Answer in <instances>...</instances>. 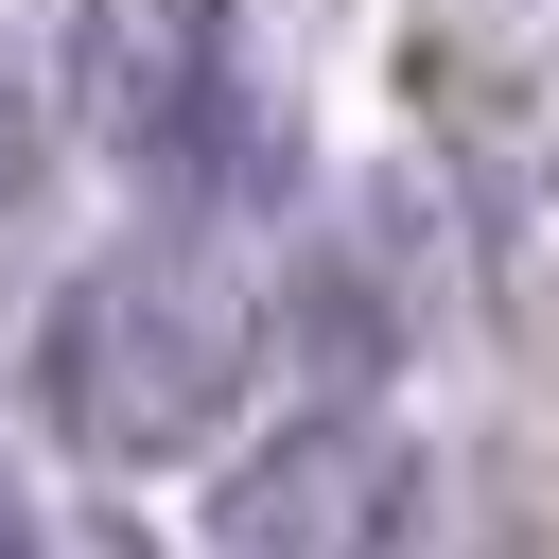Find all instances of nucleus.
Returning <instances> with one entry per match:
<instances>
[{
  "label": "nucleus",
  "mask_w": 559,
  "mask_h": 559,
  "mask_svg": "<svg viewBox=\"0 0 559 559\" xmlns=\"http://www.w3.org/2000/svg\"><path fill=\"white\" fill-rule=\"evenodd\" d=\"M245 384H262V314H245L210 262H175V245H105V262L52 280V314H35V402H52V437L105 454V472L210 454V437L245 419Z\"/></svg>",
  "instance_id": "obj_1"
},
{
  "label": "nucleus",
  "mask_w": 559,
  "mask_h": 559,
  "mask_svg": "<svg viewBox=\"0 0 559 559\" xmlns=\"http://www.w3.org/2000/svg\"><path fill=\"white\" fill-rule=\"evenodd\" d=\"M70 122L122 175H227L245 157L227 0H70Z\"/></svg>",
  "instance_id": "obj_2"
},
{
  "label": "nucleus",
  "mask_w": 559,
  "mask_h": 559,
  "mask_svg": "<svg viewBox=\"0 0 559 559\" xmlns=\"http://www.w3.org/2000/svg\"><path fill=\"white\" fill-rule=\"evenodd\" d=\"M402 507H419V454H402L367 402H314V419H280L262 454H227L210 542H227V559H367Z\"/></svg>",
  "instance_id": "obj_3"
},
{
  "label": "nucleus",
  "mask_w": 559,
  "mask_h": 559,
  "mask_svg": "<svg viewBox=\"0 0 559 559\" xmlns=\"http://www.w3.org/2000/svg\"><path fill=\"white\" fill-rule=\"evenodd\" d=\"M419 297H437V210H419V192H349V210L297 245V280H280V332H297L332 384H367V367H402Z\"/></svg>",
  "instance_id": "obj_4"
},
{
  "label": "nucleus",
  "mask_w": 559,
  "mask_h": 559,
  "mask_svg": "<svg viewBox=\"0 0 559 559\" xmlns=\"http://www.w3.org/2000/svg\"><path fill=\"white\" fill-rule=\"evenodd\" d=\"M17 175H35V70L0 52V192H17Z\"/></svg>",
  "instance_id": "obj_5"
}]
</instances>
